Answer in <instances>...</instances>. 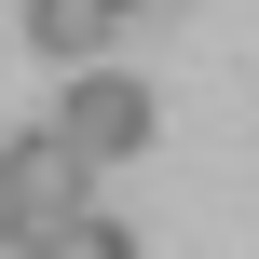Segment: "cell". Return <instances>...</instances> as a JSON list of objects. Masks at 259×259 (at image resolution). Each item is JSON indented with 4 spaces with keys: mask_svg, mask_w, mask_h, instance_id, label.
Wrapping results in <instances>:
<instances>
[{
    "mask_svg": "<svg viewBox=\"0 0 259 259\" xmlns=\"http://www.w3.org/2000/svg\"><path fill=\"white\" fill-rule=\"evenodd\" d=\"M0 164H14V219H27V246H82V219H96V191H82V178H96V164H82L55 123H41V137H14Z\"/></svg>",
    "mask_w": 259,
    "mask_h": 259,
    "instance_id": "obj_1",
    "label": "cell"
},
{
    "mask_svg": "<svg viewBox=\"0 0 259 259\" xmlns=\"http://www.w3.org/2000/svg\"><path fill=\"white\" fill-rule=\"evenodd\" d=\"M55 137H68L82 164H137V150H150V82L82 55V82H68V109H55Z\"/></svg>",
    "mask_w": 259,
    "mask_h": 259,
    "instance_id": "obj_2",
    "label": "cell"
},
{
    "mask_svg": "<svg viewBox=\"0 0 259 259\" xmlns=\"http://www.w3.org/2000/svg\"><path fill=\"white\" fill-rule=\"evenodd\" d=\"M27 41H41V55H68V68H82V55H96V41H109V0H27Z\"/></svg>",
    "mask_w": 259,
    "mask_h": 259,
    "instance_id": "obj_3",
    "label": "cell"
},
{
    "mask_svg": "<svg viewBox=\"0 0 259 259\" xmlns=\"http://www.w3.org/2000/svg\"><path fill=\"white\" fill-rule=\"evenodd\" d=\"M0 246H27V219H14V164H0Z\"/></svg>",
    "mask_w": 259,
    "mask_h": 259,
    "instance_id": "obj_4",
    "label": "cell"
},
{
    "mask_svg": "<svg viewBox=\"0 0 259 259\" xmlns=\"http://www.w3.org/2000/svg\"><path fill=\"white\" fill-rule=\"evenodd\" d=\"M109 14H137V0H109Z\"/></svg>",
    "mask_w": 259,
    "mask_h": 259,
    "instance_id": "obj_5",
    "label": "cell"
}]
</instances>
